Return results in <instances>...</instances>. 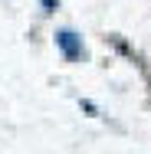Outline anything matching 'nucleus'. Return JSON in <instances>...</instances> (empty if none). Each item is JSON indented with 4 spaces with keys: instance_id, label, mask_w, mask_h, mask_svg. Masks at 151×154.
I'll list each match as a JSON object with an SVG mask.
<instances>
[{
    "instance_id": "obj_2",
    "label": "nucleus",
    "mask_w": 151,
    "mask_h": 154,
    "mask_svg": "<svg viewBox=\"0 0 151 154\" xmlns=\"http://www.w3.org/2000/svg\"><path fill=\"white\" fill-rule=\"evenodd\" d=\"M43 7L46 10H56V0H43Z\"/></svg>"
},
{
    "instance_id": "obj_1",
    "label": "nucleus",
    "mask_w": 151,
    "mask_h": 154,
    "mask_svg": "<svg viewBox=\"0 0 151 154\" xmlns=\"http://www.w3.org/2000/svg\"><path fill=\"white\" fill-rule=\"evenodd\" d=\"M56 46H59V53H62L69 62L82 59V39H79L72 30H59V33H56Z\"/></svg>"
}]
</instances>
